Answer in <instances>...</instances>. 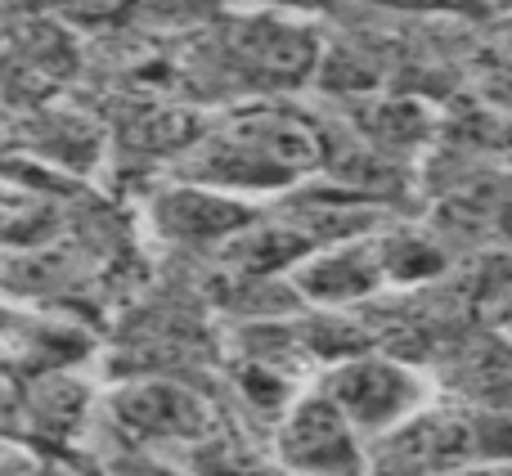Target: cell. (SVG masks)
<instances>
[{"label": "cell", "mask_w": 512, "mask_h": 476, "mask_svg": "<svg viewBox=\"0 0 512 476\" xmlns=\"http://www.w3.org/2000/svg\"><path fill=\"white\" fill-rule=\"evenodd\" d=\"M288 450H292V459L310 463V468H333L342 454H351L346 450L342 423H337V414L324 405L306 409V414L297 418V427H292V436H288Z\"/></svg>", "instance_id": "obj_1"}]
</instances>
